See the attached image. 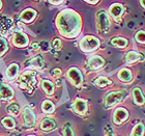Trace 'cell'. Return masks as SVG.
<instances>
[{
  "mask_svg": "<svg viewBox=\"0 0 145 136\" xmlns=\"http://www.w3.org/2000/svg\"><path fill=\"white\" fill-rule=\"evenodd\" d=\"M55 24L61 36L72 39L78 37L82 30V17L77 11L65 9L61 11L56 17Z\"/></svg>",
  "mask_w": 145,
  "mask_h": 136,
  "instance_id": "1",
  "label": "cell"
},
{
  "mask_svg": "<svg viewBox=\"0 0 145 136\" xmlns=\"http://www.w3.org/2000/svg\"><path fill=\"white\" fill-rule=\"evenodd\" d=\"M127 98V91L124 89H114L108 91L103 99L104 107L106 109H112L117 107Z\"/></svg>",
  "mask_w": 145,
  "mask_h": 136,
  "instance_id": "2",
  "label": "cell"
},
{
  "mask_svg": "<svg viewBox=\"0 0 145 136\" xmlns=\"http://www.w3.org/2000/svg\"><path fill=\"white\" fill-rule=\"evenodd\" d=\"M101 47V39L94 35H85L79 42V48L84 53H93Z\"/></svg>",
  "mask_w": 145,
  "mask_h": 136,
  "instance_id": "3",
  "label": "cell"
},
{
  "mask_svg": "<svg viewBox=\"0 0 145 136\" xmlns=\"http://www.w3.org/2000/svg\"><path fill=\"white\" fill-rule=\"evenodd\" d=\"M95 24L97 31L102 34H108L111 29V19L105 9L97 11L95 16Z\"/></svg>",
  "mask_w": 145,
  "mask_h": 136,
  "instance_id": "4",
  "label": "cell"
},
{
  "mask_svg": "<svg viewBox=\"0 0 145 136\" xmlns=\"http://www.w3.org/2000/svg\"><path fill=\"white\" fill-rule=\"evenodd\" d=\"M130 118V111L129 109L123 106H117L115 107L112 113V123L115 126H121L124 123H127Z\"/></svg>",
  "mask_w": 145,
  "mask_h": 136,
  "instance_id": "5",
  "label": "cell"
},
{
  "mask_svg": "<svg viewBox=\"0 0 145 136\" xmlns=\"http://www.w3.org/2000/svg\"><path fill=\"white\" fill-rule=\"evenodd\" d=\"M21 118L22 123L26 128H34L37 124L36 115L34 113V110L30 106H24L21 109Z\"/></svg>",
  "mask_w": 145,
  "mask_h": 136,
  "instance_id": "6",
  "label": "cell"
},
{
  "mask_svg": "<svg viewBox=\"0 0 145 136\" xmlns=\"http://www.w3.org/2000/svg\"><path fill=\"white\" fill-rule=\"evenodd\" d=\"M67 78L71 82V84L75 87H81L84 82V75L82 71L77 67H71L67 71Z\"/></svg>",
  "mask_w": 145,
  "mask_h": 136,
  "instance_id": "7",
  "label": "cell"
},
{
  "mask_svg": "<svg viewBox=\"0 0 145 136\" xmlns=\"http://www.w3.org/2000/svg\"><path fill=\"white\" fill-rule=\"evenodd\" d=\"M125 12V7L122 3L115 2L113 4L110 5L108 9V15L110 18H112L113 21H115L116 23H120L122 21V17L124 15Z\"/></svg>",
  "mask_w": 145,
  "mask_h": 136,
  "instance_id": "8",
  "label": "cell"
},
{
  "mask_svg": "<svg viewBox=\"0 0 145 136\" xmlns=\"http://www.w3.org/2000/svg\"><path fill=\"white\" fill-rule=\"evenodd\" d=\"M36 71L35 70H29L26 71L25 73H23L21 75V77L19 78V86L21 88H27L31 87L35 84L36 81Z\"/></svg>",
  "mask_w": 145,
  "mask_h": 136,
  "instance_id": "9",
  "label": "cell"
},
{
  "mask_svg": "<svg viewBox=\"0 0 145 136\" xmlns=\"http://www.w3.org/2000/svg\"><path fill=\"white\" fill-rule=\"evenodd\" d=\"M37 127H39V131L45 132V133H49V132H53V131H55L57 129L58 122L56 121L54 118L48 115V116L42 118V120L39 121Z\"/></svg>",
  "mask_w": 145,
  "mask_h": 136,
  "instance_id": "10",
  "label": "cell"
},
{
  "mask_svg": "<svg viewBox=\"0 0 145 136\" xmlns=\"http://www.w3.org/2000/svg\"><path fill=\"white\" fill-rule=\"evenodd\" d=\"M72 109L77 115L84 116V115H86L88 113L89 104H88L87 101L85 100V99H83V98L77 97V98H75V100L72 101Z\"/></svg>",
  "mask_w": 145,
  "mask_h": 136,
  "instance_id": "11",
  "label": "cell"
},
{
  "mask_svg": "<svg viewBox=\"0 0 145 136\" xmlns=\"http://www.w3.org/2000/svg\"><path fill=\"white\" fill-rule=\"evenodd\" d=\"M105 64H106V60L101 55L93 54V55H90L87 58V68L90 71H93V72H97V71L102 70L105 67Z\"/></svg>",
  "mask_w": 145,
  "mask_h": 136,
  "instance_id": "12",
  "label": "cell"
},
{
  "mask_svg": "<svg viewBox=\"0 0 145 136\" xmlns=\"http://www.w3.org/2000/svg\"><path fill=\"white\" fill-rule=\"evenodd\" d=\"M132 99H133L134 104L136 106H144L145 105V93L143 91V88L139 85L134 86L132 91Z\"/></svg>",
  "mask_w": 145,
  "mask_h": 136,
  "instance_id": "13",
  "label": "cell"
},
{
  "mask_svg": "<svg viewBox=\"0 0 145 136\" xmlns=\"http://www.w3.org/2000/svg\"><path fill=\"white\" fill-rule=\"evenodd\" d=\"M144 60V55L137 50H130L124 55V61L127 64H136Z\"/></svg>",
  "mask_w": 145,
  "mask_h": 136,
  "instance_id": "14",
  "label": "cell"
},
{
  "mask_svg": "<svg viewBox=\"0 0 145 136\" xmlns=\"http://www.w3.org/2000/svg\"><path fill=\"white\" fill-rule=\"evenodd\" d=\"M12 45L18 48H25L29 44V39L26 34L21 31H16L12 36Z\"/></svg>",
  "mask_w": 145,
  "mask_h": 136,
  "instance_id": "15",
  "label": "cell"
},
{
  "mask_svg": "<svg viewBox=\"0 0 145 136\" xmlns=\"http://www.w3.org/2000/svg\"><path fill=\"white\" fill-rule=\"evenodd\" d=\"M117 78L122 83L130 84V83H132L134 81V74L130 68H122V69L118 71Z\"/></svg>",
  "mask_w": 145,
  "mask_h": 136,
  "instance_id": "16",
  "label": "cell"
},
{
  "mask_svg": "<svg viewBox=\"0 0 145 136\" xmlns=\"http://www.w3.org/2000/svg\"><path fill=\"white\" fill-rule=\"evenodd\" d=\"M15 91L8 84H6L4 82H0V98L2 100L10 101L14 99Z\"/></svg>",
  "mask_w": 145,
  "mask_h": 136,
  "instance_id": "17",
  "label": "cell"
},
{
  "mask_svg": "<svg viewBox=\"0 0 145 136\" xmlns=\"http://www.w3.org/2000/svg\"><path fill=\"white\" fill-rule=\"evenodd\" d=\"M129 39L124 36H113L110 39V45L117 49H127L129 47Z\"/></svg>",
  "mask_w": 145,
  "mask_h": 136,
  "instance_id": "18",
  "label": "cell"
},
{
  "mask_svg": "<svg viewBox=\"0 0 145 136\" xmlns=\"http://www.w3.org/2000/svg\"><path fill=\"white\" fill-rule=\"evenodd\" d=\"M112 80L106 76H99L97 78L94 79L93 81V85L97 86V88H101V89H104V88H107L109 86L112 85Z\"/></svg>",
  "mask_w": 145,
  "mask_h": 136,
  "instance_id": "19",
  "label": "cell"
},
{
  "mask_svg": "<svg viewBox=\"0 0 145 136\" xmlns=\"http://www.w3.org/2000/svg\"><path fill=\"white\" fill-rule=\"evenodd\" d=\"M40 86H42V89L45 91V94L49 97L53 96L55 93V85L54 83L49 80V79H42V82H40Z\"/></svg>",
  "mask_w": 145,
  "mask_h": 136,
  "instance_id": "20",
  "label": "cell"
},
{
  "mask_svg": "<svg viewBox=\"0 0 145 136\" xmlns=\"http://www.w3.org/2000/svg\"><path fill=\"white\" fill-rule=\"evenodd\" d=\"M36 17V11L32 9H26L21 12L20 15V19L22 22L24 23H30L35 19Z\"/></svg>",
  "mask_w": 145,
  "mask_h": 136,
  "instance_id": "21",
  "label": "cell"
},
{
  "mask_svg": "<svg viewBox=\"0 0 145 136\" xmlns=\"http://www.w3.org/2000/svg\"><path fill=\"white\" fill-rule=\"evenodd\" d=\"M19 73H20V66L17 62H12L6 69V77L8 78V80H14L18 77Z\"/></svg>",
  "mask_w": 145,
  "mask_h": 136,
  "instance_id": "22",
  "label": "cell"
},
{
  "mask_svg": "<svg viewBox=\"0 0 145 136\" xmlns=\"http://www.w3.org/2000/svg\"><path fill=\"white\" fill-rule=\"evenodd\" d=\"M40 109H42V113H45L47 115H52L56 110V106L51 100H44L40 105Z\"/></svg>",
  "mask_w": 145,
  "mask_h": 136,
  "instance_id": "23",
  "label": "cell"
},
{
  "mask_svg": "<svg viewBox=\"0 0 145 136\" xmlns=\"http://www.w3.org/2000/svg\"><path fill=\"white\" fill-rule=\"evenodd\" d=\"M42 66H44V57L40 54L36 55L33 58L27 60V64H26V67L35 68V69H40L42 68Z\"/></svg>",
  "mask_w": 145,
  "mask_h": 136,
  "instance_id": "24",
  "label": "cell"
},
{
  "mask_svg": "<svg viewBox=\"0 0 145 136\" xmlns=\"http://www.w3.org/2000/svg\"><path fill=\"white\" fill-rule=\"evenodd\" d=\"M1 125H2L3 128L6 129L7 131H14L16 129L17 123H16L15 118L8 115V116H4V118L1 120Z\"/></svg>",
  "mask_w": 145,
  "mask_h": 136,
  "instance_id": "25",
  "label": "cell"
},
{
  "mask_svg": "<svg viewBox=\"0 0 145 136\" xmlns=\"http://www.w3.org/2000/svg\"><path fill=\"white\" fill-rule=\"evenodd\" d=\"M130 136H145V124L142 122L137 123L130 132Z\"/></svg>",
  "mask_w": 145,
  "mask_h": 136,
  "instance_id": "26",
  "label": "cell"
},
{
  "mask_svg": "<svg viewBox=\"0 0 145 136\" xmlns=\"http://www.w3.org/2000/svg\"><path fill=\"white\" fill-rule=\"evenodd\" d=\"M61 135L62 136H76L75 129L72 127V125L71 123H65L62 127V131H61Z\"/></svg>",
  "mask_w": 145,
  "mask_h": 136,
  "instance_id": "27",
  "label": "cell"
},
{
  "mask_svg": "<svg viewBox=\"0 0 145 136\" xmlns=\"http://www.w3.org/2000/svg\"><path fill=\"white\" fill-rule=\"evenodd\" d=\"M135 41L140 45L145 46V30L140 29L135 34Z\"/></svg>",
  "mask_w": 145,
  "mask_h": 136,
  "instance_id": "28",
  "label": "cell"
},
{
  "mask_svg": "<svg viewBox=\"0 0 145 136\" xmlns=\"http://www.w3.org/2000/svg\"><path fill=\"white\" fill-rule=\"evenodd\" d=\"M8 50V42L4 37H0V56L4 55Z\"/></svg>",
  "mask_w": 145,
  "mask_h": 136,
  "instance_id": "29",
  "label": "cell"
},
{
  "mask_svg": "<svg viewBox=\"0 0 145 136\" xmlns=\"http://www.w3.org/2000/svg\"><path fill=\"white\" fill-rule=\"evenodd\" d=\"M7 111L12 115H19L20 112H21V110H20V107H19L16 103H12V104H9V105L7 106Z\"/></svg>",
  "mask_w": 145,
  "mask_h": 136,
  "instance_id": "30",
  "label": "cell"
},
{
  "mask_svg": "<svg viewBox=\"0 0 145 136\" xmlns=\"http://www.w3.org/2000/svg\"><path fill=\"white\" fill-rule=\"evenodd\" d=\"M52 47L55 49V50H60L62 48V42L59 37H55L53 41H52Z\"/></svg>",
  "mask_w": 145,
  "mask_h": 136,
  "instance_id": "31",
  "label": "cell"
},
{
  "mask_svg": "<svg viewBox=\"0 0 145 136\" xmlns=\"http://www.w3.org/2000/svg\"><path fill=\"white\" fill-rule=\"evenodd\" d=\"M51 75L54 77V78H58V77H60L62 75V71L60 69H58V68H55L51 71Z\"/></svg>",
  "mask_w": 145,
  "mask_h": 136,
  "instance_id": "32",
  "label": "cell"
},
{
  "mask_svg": "<svg viewBox=\"0 0 145 136\" xmlns=\"http://www.w3.org/2000/svg\"><path fill=\"white\" fill-rule=\"evenodd\" d=\"M64 0H49V2L51 3L52 5H60L63 3Z\"/></svg>",
  "mask_w": 145,
  "mask_h": 136,
  "instance_id": "33",
  "label": "cell"
},
{
  "mask_svg": "<svg viewBox=\"0 0 145 136\" xmlns=\"http://www.w3.org/2000/svg\"><path fill=\"white\" fill-rule=\"evenodd\" d=\"M84 1L90 5H97V3L100 2V0H84Z\"/></svg>",
  "mask_w": 145,
  "mask_h": 136,
  "instance_id": "34",
  "label": "cell"
},
{
  "mask_svg": "<svg viewBox=\"0 0 145 136\" xmlns=\"http://www.w3.org/2000/svg\"><path fill=\"white\" fill-rule=\"evenodd\" d=\"M105 136H119V135H117V134L115 133V132H113V131H108V132L105 134Z\"/></svg>",
  "mask_w": 145,
  "mask_h": 136,
  "instance_id": "35",
  "label": "cell"
},
{
  "mask_svg": "<svg viewBox=\"0 0 145 136\" xmlns=\"http://www.w3.org/2000/svg\"><path fill=\"white\" fill-rule=\"evenodd\" d=\"M139 2H140L141 7H142L143 9H145V0H139Z\"/></svg>",
  "mask_w": 145,
  "mask_h": 136,
  "instance_id": "36",
  "label": "cell"
},
{
  "mask_svg": "<svg viewBox=\"0 0 145 136\" xmlns=\"http://www.w3.org/2000/svg\"><path fill=\"white\" fill-rule=\"evenodd\" d=\"M1 7H2V2H1V0H0V9H1Z\"/></svg>",
  "mask_w": 145,
  "mask_h": 136,
  "instance_id": "37",
  "label": "cell"
},
{
  "mask_svg": "<svg viewBox=\"0 0 145 136\" xmlns=\"http://www.w3.org/2000/svg\"><path fill=\"white\" fill-rule=\"evenodd\" d=\"M26 136H37V135H33V134H28V135H26Z\"/></svg>",
  "mask_w": 145,
  "mask_h": 136,
  "instance_id": "38",
  "label": "cell"
}]
</instances>
